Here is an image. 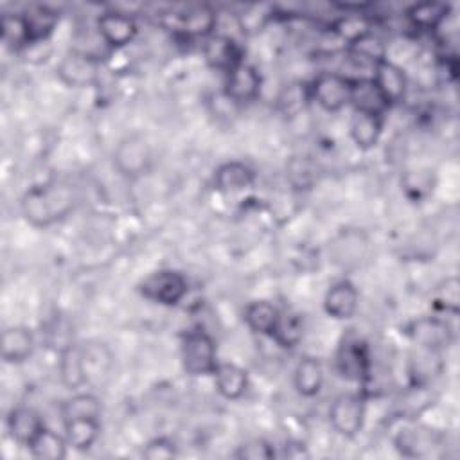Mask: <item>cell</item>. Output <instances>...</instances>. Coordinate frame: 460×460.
<instances>
[{
    "label": "cell",
    "instance_id": "6da1fadb",
    "mask_svg": "<svg viewBox=\"0 0 460 460\" xmlns=\"http://www.w3.org/2000/svg\"><path fill=\"white\" fill-rule=\"evenodd\" d=\"M75 207V196L70 185L52 180L29 187L20 199L23 219L36 228H47L65 219Z\"/></svg>",
    "mask_w": 460,
    "mask_h": 460
},
{
    "label": "cell",
    "instance_id": "ba28073f",
    "mask_svg": "<svg viewBox=\"0 0 460 460\" xmlns=\"http://www.w3.org/2000/svg\"><path fill=\"white\" fill-rule=\"evenodd\" d=\"M336 372L354 383H367L370 377V354L363 340L356 336H347L340 343L334 358Z\"/></svg>",
    "mask_w": 460,
    "mask_h": 460
},
{
    "label": "cell",
    "instance_id": "44dd1931",
    "mask_svg": "<svg viewBox=\"0 0 460 460\" xmlns=\"http://www.w3.org/2000/svg\"><path fill=\"white\" fill-rule=\"evenodd\" d=\"M280 313L282 311L270 300H253L244 307L243 320L252 332L271 338Z\"/></svg>",
    "mask_w": 460,
    "mask_h": 460
},
{
    "label": "cell",
    "instance_id": "836d02e7",
    "mask_svg": "<svg viewBox=\"0 0 460 460\" xmlns=\"http://www.w3.org/2000/svg\"><path fill=\"white\" fill-rule=\"evenodd\" d=\"M0 38L4 41V45L7 49H11L13 52H20L31 47V38H29V31L23 20L22 13H14V14H2L0 18Z\"/></svg>",
    "mask_w": 460,
    "mask_h": 460
},
{
    "label": "cell",
    "instance_id": "9a60e30c",
    "mask_svg": "<svg viewBox=\"0 0 460 460\" xmlns=\"http://www.w3.org/2000/svg\"><path fill=\"white\" fill-rule=\"evenodd\" d=\"M36 349V338L29 327L13 325L2 332L0 350L5 363L18 365L27 361Z\"/></svg>",
    "mask_w": 460,
    "mask_h": 460
},
{
    "label": "cell",
    "instance_id": "d4e9b609",
    "mask_svg": "<svg viewBox=\"0 0 460 460\" xmlns=\"http://www.w3.org/2000/svg\"><path fill=\"white\" fill-rule=\"evenodd\" d=\"M437 185L435 172L428 167H415L408 169L401 176V190L404 198L411 203H422L426 201Z\"/></svg>",
    "mask_w": 460,
    "mask_h": 460
},
{
    "label": "cell",
    "instance_id": "4316f807",
    "mask_svg": "<svg viewBox=\"0 0 460 460\" xmlns=\"http://www.w3.org/2000/svg\"><path fill=\"white\" fill-rule=\"evenodd\" d=\"M437 350L419 349L410 356V379L411 385L417 386H429L431 381L442 372V361Z\"/></svg>",
    "mask_w": 460,
    "mask_h": 460
},
{
    "label": "cell",
    "instance_id": "ffe728a7",
    "mask_svg": "<svg viewBox=\"0 0 460 460\" xmlns=\"http://www.w3.org/2000/svg\"><path fill=\"white\" fill-rule=\"evenodd\" d=\"M350 104L354 106V111L379 115V117H383L385 111L390 108L388 102L385 101V97L381 95L379 88L372 81V77L352 79Z\"/></svg>",
    "mask_w": 460,
    "mask_h": 460
},
{
    "label": "cell",
    "instance_id": "4fadbf2b",
    "mask_svg": "<svg viewBox=\"0 0 460 460\" xmlns=\"http://www.w3.org/2000/svg\"><path fill=\"white\" fill-rule=\"evenodd\" d=\"M372 81L379 88L381 95L388 102V106H395L406 99L408 93V77L404 70L390 61L388 58L374 65Z\"/></svg>",
    "mask_w": 460,
    "mask_h": 460
},
{
    "label": "cell",
    "instance_id": "1f68e13d",
    "mask_svg": "<svg viewBox=\"0 0 460 460\" xmlns=\"http://www.w3.org/2000/svg\"><path fill=\"white\" fill-rule=\"evenodd\" d=\"M59 376L65 386L75 390L86 385L84 368H83V349L77 343H72L59 352Z\"/></svg>",
    "mask_w": 460,
    "mask_h": 460
},
{
    "label": "cell",
    "instance_id": "277c9868",
    "mask_svg": "<svg viewBox=\"0 0 460 460\" xmlns=\"http://www.w3.org/2000/svg\"><path fill=\"white\" fill-rule=\"evenodd\" d=\"M111 162L120 176L137 180L149 171L153 164V149L146 137L140 133H131L119 140L113 149Z\"/></svg>",
    "mask_w": 460,
    "mask_h": 460
},
{
    "label": "cell",
    "instance_id": "d590c367",
    "mask_svg": "<svg viewBox=\"0 0 460 460\" xmlns=\"http://www.w3.org/2000/svg\"><path fill=\"white\" fill-rule=\"evenodd\" d=\"M433 305L440 313L456 314L460 311V280L458 277H447L438 284L433 295Z\"/></svg>",
    "mask_w": 460,
    "mask_h": 460
},
{
    "label": "cell",
    "instance_id": "83f0119b",
    "mask_svg": "<svg viewBox=\"0 0 460 460\" xmlns=\"http://www.w3.org/2000/svg\"><path fill=\"white\" fill-rule=\"evenodd\" d=\"M65 438L72 449H90L101 435V419H70L63 420Z\"/></svg>",
    "mask_w": 460,
    "mask_h": 460
},
{
    "label": "cell",
    "instance_id": "3957f363",
    "mask_svg": "<svg viewBox=\"0 0 460 460\" xmlns=\"http://www.w3.org/2000/svg\"><path fill=\"white\" fill-rule=\"evenodd\" d=\"M189 284L181 271L172 268H162L147 277H144L138 284V293L158 305L172 307L178 305L187 295Z\"/></svg>",
    "mask_w": 460,
    "mask_h": 460
},
{
    "label": "cell",
    "instance_id": "7402d4cb",
    "mask_svg": "<svg viewBox=\"0 0 460 460\" xmlns=\"http://www.w3.org/2000/svg\"><path fill=\"white\" fill-rule=\"evenodd\" d=\"M349 133L358 149L368 151L377 146L383 135V117L354 111L349 124Z\"/></svg>",
    "mask_w": 460,
    "mask_h": 460
},
{
    "label": "cell",
    "instance_id": "f35d334b",
    "mask_svg": "<svg viewBox=\"0 0 460 460\" xmlns=\"http://www.w3.org/2000/svg\"><path fill=\"white\" fill-rule=\"evenodd\" d=\"M176 455H178V446L169 437H155L142 449V456L147 460H169V458H174Z\"/></svg>",
    "mask_w": 460,
    "mask_h": 460
},
{
    "label": "cell",
    "instance_id": "e575fe53",
    "mask_svg": "<svg viewBox=\"0 0 460 460\" xmlns=\"http://www.w3.org/2000/svg\"><path fill=\"white\" fill-rule=\"evenodd\" d=\"M302 336H304V325L300 316L291 313H280V318L271 334V340L284 349H293L300 343Z\"/></svg>",
    "mask_w": 460,
    "mask_h": 460
},
{
    "label": "cell",
    "instance_id": "9c48e42d",
    "mask_svg": "<svg viewBox=\"0 0 460 460\" xmlns=\"http://www.w3.org/2000/svg\"><path fill=\"white\" fill-rule=\"evenodd\" d=\"M406 336L419 349L444 352L455 340L453 327L440 316H420L406 325Z\"/></svg>",
    "mask_w": 460,
    "mask_h": 460
},
{
    "label": "cell",
    "instance_id": "603a6c76",
    "mask_svg": "<svg viewBox=\"0 0 460 460\" xmlns=\"http://www.w3.org/2000/svg\"><path fill=\"white\" fill-rule=\"evenodd\" d=\"M217 14L208 5H194L180 14V31L187 38L207 40L216 32Z\"/></svg>",
    "mask_w": 460,
    "mask_h": 460
},
{
    "label": "cell",
    "instance_id": "ab89813d",
    "mask_svg": "<svg viewBox=\"0 0 460 460\" xmlns=\"http://www.w3.org/2000/svg\"><path fill=\"white\" fill-rule=\"evenodd\" d=\"M289 180L296 185V187H309L314 180V171L311 167V164L305 158H295L289 164Z\"/></svg>",
    "mask_w": 460,
    "mask_h": 460
},
{
    "label": "cell",
    "instance_id": "8d00e7d4",
    "mask_svg": "<svg viewBox=\"0 0 460 460\" xmlns=\"http://www.w3.org/2000/svg\"><path fill=\"white\" fill-rule=\"evenodd\" d=\"M311 101L309 84L305 83H293L286 86L279 97V108L284 115H296L305 104Z\"/></svg>",
    "mask_w": 460,
    "mask_h": 460
},
{
    "label": "cell",
    "instance_id": "d6986e66",
    "mask_svg": "<svg viewBox=\"0 0 460 460\" xmlns=\"http://www.w3.org/2000/svg\"><path fill=\"white\" fill-rule=\"evenodd\" d=\"M449 11H451V5L444 2H431V0L419 2L408 7L406 20L413 29L433 32L446 23Z\"/></svg>",
    "mask_w": 460,
    "mask_h": 460
},
{
    "label": "cell",
    "instance_id": "5b68a950",
    "mask_svg": "<svg viewBox=\"0 0 460 460\" xmlns=\"http://www.w3.org/2000/svg\"><path fill=\"white\" fill-rule=\"evenodd\" d=\"M329 424L331 428L345 437L354 438L361 433L367 417V399L365 394L347 392L334 397L329 406Z\"/></svg>",
    "mask_w": 460,
    "mask_h": 460
},
{
    "label": "cell",
    "instance_id": "d6a6232c",
    "mask_svg": "<svg viewBox=\"0 0 460 460\" xmlns=\"http://www.w3.org/2000/svg\"><path fill=\"white\" fill-rule=\"evenodd\" d=\"M102 406L97 395L90 392H75L61 404V419H101Z\"/></svg>",
    "mask_w": 460,
    "mask_h": 460
},
{
    "label": "cell",
    "instance_id": "8992f818",
    "mask_svg": "<svg viewBox=\"0 0 460 460\" xmlns=\"http://www.w3.org/2000/svg\"><path fill=\"white\" fill-rule=\"evenodd\" d=\"M56 75L68 88H88L99 81L101 63L95 56L72 49L56 65Z\"/></svg>",
    "mask_w": 460,
    "mask_h": 460
},
{
    "label": "cell",
    "instance_id": "cb8c5ba5",
    "mask_svg": "<svg viewBox=\"0 0 460 460\" xmlns=\"http://www.w3.org/2000/svg\"><path fill=\"white\" fill-rule=\"evenodd\" d=\"M323 377L322 361L313 356H305L293 370V386L302 397H314L323 386Z\"/></svg>",
    "mask_w": 460,
    "mask_h": 460
},
{
    "label": "cell",
    "instance_id": "2e32d148",
    "mask_svg": "<svg viewBox=\"0 0 460 460\" xmlns=\"http://www.w3.org/2000/svg\"><path fill=\"white\" fill-rule=\"evenodd\" d=\"M5 426H7V431H9V437L14 442L27 447L34 440V437L45 428V422L34 408H31V406H14L7 413Z\"/></svg>",
    "mask_w": 460,
    "mask_h": 460
},
{
    "label": "cell",
    "instance_id": "7c38bea8",
    "mask_svg": "<svg viewBox=\"0 0 460 460\" xmlns=\"http://www.w3.org/2000/svg\"><path fill=\"white\" fill-rule=\"evenodd\" d=\"M203 58L207 65L219 72H230L234 66H237L243 59V50L237 45L234 38L228 34L214 32L208 36L203 43Z\"/></svg>",
    "mask_w": 460,
    "mask_h": 460
},
{
    "label": "cell",
    "instance_id": "74e56055",
    "mask_svg": "<svg viewBox=\"0 0 460 460\" xmlns=\"http://www.w3.org/2000/svg\"><path fill=\"white\" fill-rule=\"evenodd\" d=\"M234 456L241 460H271L277 456L275 447L264 438H252L237 447Z\"/></svg>",
    "mask_w": 460,
    "mask_h": 460
},
{
    "label": "cell",
    "instance_id": "52a82bcc",
    "mask_svg": "<svg viewBox=\"0 0 460 460\" xmlns=\"http://www.w3.org/2000/svg\"><path fill=\"white\" fill-rule=\"evenodd\" d=\"M350 88L352 77L336 72H322L309 83L311 101L325 111H340L350 104Z\"/></svg>",
    "mask_w": 460,
    "mask_h": 460
},
{
    "label": "cell",
    "instance_id": "484cf974",
    "mask_svg": "<svg viewBox=\"0 0 460 460\" xmlns=\"http://www.w3.org/2000/svg\"><path fill=\"white\" fill-rule=\"evenodd\" d=\"M394 444L402 456H410V458L426 456L433 451V447H437L433 433L429 429L417 428V426L401 428L394 437Z\"/></svg>",
    "mask_w": 460,
    "mask_h": 460
},
{
    "label": "cell",
    "instance_id": "ac0fdd59",
    "mask_svg": "<svg viewBox=\"0 0 460 460\" xmlns=\"http://www.w3.org/2000/svg\"><path fill=\"white\" fill-rule=\"evenodd\" d=\"M212 377L217 394L228 401L241 399L250 386L248 372L230 361H219L216 370L212 372Z\"/></svg>",
    "mask_w": 460,
    "mask_h": 460
},
{
    "label": "cell",
    "instance_id": "5bb4252c",
    "mask_svg": "<svg viewBox=\"0 0 460 460\" xmlns=\"http://www.w3.org/2000/svg\"><path fill=\"white\" fill-rule=\"evenodd\" d=\"M359 305V291L358 288L347 280L341 279L334 282L323 296V309L325 313L334 320H349L354 316Z\"/></svg>",
    "mask_w": 460,
    "mask_h": 460
},
{
    "label": "cell",
    "instance_id": "e0dca14e",
    "mask_svg": "<svg viewBox=\"0 0 460 460\" xmlns=\"http://www.w3.org/2000/svg\"><path fill=\"white\" fill-rule=\"evenodd\" d=\"M255 183V171L239 160L221 164L214 171V185L223 194H237Z\"/></svg>",
    "mask_w": 460,
    "mask_h": 460
},
{
    "label": "cell",
    "instance_id": "7a4b0ae2",
    "mask_svg": "<svg viewBox=\"0 0 460 460\" xmlns=\"http://www.w3.org/2000/svg\"><path fill=\"white\" fill-rule=\"evenodd\" d=\"M181 367L189 376H212L219 359L214 338L201 327L190 329L180 343Z\"/></svg>",
    "mask_w": 460,
    "mask_h": 460
},
{
    "label": "cell",
    "instance_id": "4dcf8cb0",
    "mask_svg": "<svg viewBox=\"0 0 460 460\" xmlns=\"http://www.w3.org/2000/svg\"><path fill=\"white\" fill-rule=\"evenodd\" d=\"M347 50L356 59L370 63L372 66L376 63L386 59V47H385L383 40L377 34L370 32V31H365V32L354 36L352 40H349L347 41Z\"/></svg>",
    "mask_w": 460,
    "mask_h": 460
},
{
    "label": "cell",
    "instance_id": "f546056e",
    "mask_svg": "<svg viewBox=\"0 0 460 460\" xmlns=\"http://www.w3.org/2000/svg\"><path fill=\"white\" fill-rule=\"evenodd\" d=\"M68 442L65 435H59L58 431L50 428H43L34 440L27 446L29 453L38 460H63L68 451Z\"/></svg>",
    "mask_w": 460,
    "mask_h": 460
},
{
    "label": "cell",
    "instance_id": "8fae6325",
    "mask_svg": "<svg viewBox=\"0 0 460 460\" xmlns=\"http://www.w3.org/2000/svg\"><path fill=\"white\" fill-rule=\"evenodd\" d=\"M97 31L108 47L124 49L135 40L138 25L128 13L106 11L97 18Z\"/></svg>",
    "mask_w": 460,
    "mask_h": 460
},
{
    "label": "cell",
    "instance_id": "30bf717a",
    "mask_svg": "<svg viewBox=\"0 0 460 460\" xmlns=\"http://www.w3.org/2000/svg\"><path fill=\"white\" fill-rule=\"evenodd\" d=\"M262 77L257 68L246 61H241L230 72L225 74L223 93L232 104H248L261 95Z\"/></svg>",
    "mask_w": 460,
    "mask_h": 460
},
{
    "label": "cell",
    "instance_id": "f1b7e54d",
    "mask_svg": "<svg viewBox=\"0 0 460 460\" xmlns=\"http://www.w3.org/2000/svg\"><path fill=\"white\" fill-rule=\"evenodd\" d=\"M27 31H29V38H31V45H38L49 40V36L54 32L59 16L56 14V11H52L47 5H36L31 7L29 11L22 13Z\"/></svg>",
    "mask_w": 460,
    "mask_h": 460
}]
</instances>
